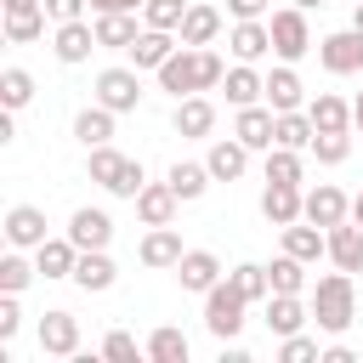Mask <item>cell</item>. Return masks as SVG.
I'll return each mask as SVG.
<instances>
[{
	"instance_id": "obj_1",
	"label": "cell",
	"mask_w": 363,
	"mask_h": 363,
	"mask_svg": "<svg viewBox=\"0 0 363 363\" xmlns=\"http://www.w3.org/2000/svg\"><path fill=\"white\" fill-rule=\"evenodd\" d=\"M227 79V62L210 51V45H176L170 62L159 68V91L170 96H193V91H216Z\"/></svg>"
},
{
	"instance_id": "obj_2",
	"label": "cell",
	"mask_w": 363,
	"mask_h": 363,
	"mask_svg": "<svg viewBox=\"0 0 363 363\" xmlns=\"http://www.w3.org/2000/svg\"><path fill=\"white\" fill-rule=\"evenodd\" d=\"M352 318H357V289H352V272L335 267V272H323L318 289H312V323H318L323 335H346Z\"/></svg>"
},
{
	"instance_id": "obj_3",
	"label": "cell",
	"mask_w": 363,
	"mask_h": 363,
	"mask_svg": "<svg viewBox=\"0 0 363 363\" xmlns=\"http://www.w3.org/2000/svg\"><path fill=\"white\" fill-rule=\"evenodd\" d=\"M244 295H238V284L233 278H221L210 295H204V329L216 335V340H238V329H244Z\"/></svg>"
},
{
	"instance_id": "obj_4",
	"label": "cell",
	"mask_w": 363,
	"mask_h": 363,
	"mask_svg": "<svg viewBox=\"0 0 363 363\" xmlns=\"http://www.w3.org/2000/svg\"><path fill=\"white\" fill-rule=\"evenodd\" d=\"M267 28H272V57H278V62H301V57L312 51V28H306V11H301V6L272 11Z\"/></svg>"
},
{
	"instance_id": "obj_5",
	"label": "cell",
	"mask_w": 363,
	"mask_h": 363,
	"mask_svg": "<svg viewBox=\"0 0 363 363\" xmlns=\"http://www.w3.org/2000/svg\"><path fill=\"white\" fill-rule=\"evenodd\" d=\"M96 102L102 108H113V113H136V102H142V68H102L96 74Z\"/></svg>"
},
{
	"instance_id": "obj_6",
	"label": "cell",
	"mask_w": 363,
	"mask_h": 363,
	"mask_svg": "<svg viewBox=\"0 0 363 363\" xmlns=\"http://www.w3.org/2000/svg\"><path fill=\"white\" fill-rule=\"evenodd\" d=\"M318 62L329 74H363V28H335L318 40Z\"/></svg>"
},
{
	"instance_id": "obj_7",
	"label": "cell",
	"mask_w": 363,
	"mask_h": 363,
	"mask_svg": "<svg viewBox=\"0 0 363 363\" xmlns=\"http://www.w3.org/2000/svg\"><path fill=\"white\" fill-rule=\"evenodd\" d=\"M34 335H40V352H45V357H79V318H74V312L51 306Z\"/></svg>"
},
{
	"instance_id": "obj_8",
	"label": "cell",
	"mask_w": 363,
	"mask_h": 363,
	"mask_svg": "<svg viewBox=\"0 0 363 363\" xmlns=\"http://www.w3.org/2000/svg\"><path fill=\"white\" fill-rule=\"evenodd\" d=\"M301 216H306V221H318V227L329 233V227L352 221V199H346L335 182H318V187H306V204H301Z\"/></svg>"
},
{
	"instance_id": "obj_9",
	"label": "cell",
	"mask_w": 363,
	"mask_h": 363,
	"mask_svg": "<svg viewBox=\"0 0 363 363\" xmlns=\"http://www.w3.org/2000/svg\"><path fill=\"white\" fill-rule=\"evenodd\" d=\"M221 278H227V272H221V255H216V250H187V255L176 261V284H182L187 295H210Z\"/></svg>"
},
{
	"instance_id": "obj_10",
	"label": "cell",
	"mask_w": 363,
	"mask_h": 363,
	"mask_svg": "<svg viewBox=\"0 0 363 363\" xmlns=\"http://www.w3.org/2000/svg\"><path fill=\"white\" fill-rule=\"evenodd\" d=\"M170 125H176V136H187V142H204V136L216 130V102H210L204 91H193V96H176V113H170Z\"/></svg>"
},
{
	"instance_id": "obj_11",
	"label": "cell",
	"mask_w": 363,
	"mask_h": 363,
	"mask_svg": "<svg viewBox=\"0 0 363 363\" xmlns=\"http://www.w3.org/2000/svg\"><path fill=\"white\" fill-rule=\"evenodd\" d=\"M51 51H57V62H85L91 51H102L96 45V23H85V17H74V23H57V34H51Z\"/></svg>"
},
{
	"instance_id": "obj_12",
	"label": "cell",
	"mask_w": 363,
	"mask_h": 363,
	"mask_svg": "<svg viewBox=\"0 0 363 363\" xmlns=\"http://www.w3.org/2000/svg\"><path fill=\"white\" fill-rule=\"evenodd\" d=\"M0 227H6V244L11 250H40L45 244V210L40 204H11Z\"/></svg>"
},
{
	"instance_id": "obj_13",
	"label": "cell",
	"mask_w": 363,
	"mask_h": 363,
	"mask_svg": "<svg viewBox=\"0 0 363 363\" xmlns=\"http://www.w3.org/2000/svg\"><path fill=\"white\" fill-rule=\"evenodd\" d=\"M227 51H233L238 62H261V57L272 51V28H267V17H244V23H233V28H227Z\"/></svg>"
},
{
	"instance_id": "obj_14",
	"label": "cell",
	"mask_w": 363,
	"mask_h": 363,
	"mask_svg": "<svg viewBox=\"0 0 363 363\" xmlns=\"http://www.w3.org/2000/svg\"><path fill=\"white\" fill-rule=\"evenodd\" d=\"M272 125H278V113H272L267 102H250V108H238L233 136H238L250 153H267V147H272Z\"/></svg>"
},
{
	"instance_id": "obj_15",
	"label": "cell",
	"mask_w": 363,
	"mask_h": 363,
	"mask_svg": "<svg viewBox=\"0 0 363 363\" xmlns=\"http://www.w3.org/2000/svg\"><path fill=\"white\" fill-rule=\"evenodd\" d=\"M68 238H74L79 250H108V244H113V216H108V210L79 204V210L68 216Z\"/></svg>"
},
{
	"instance_id": "obj_16",
	"label": "cell",
	"mask_w": 363,
	"mask_h": 363,
	"mask_svg": "<svg viewBox=\"0 0 363 363\" xmlns=\"http://www.w3.org/2000/svg\"><path fill=\"white\" fill-rule=\"evenodd\" d=\"M136 255H142V267L164 272V267H176V261L187 255V244H182V233H176V221H170V227H147V238L136 244Z\"/></svg>"
},
{
	"instance_id": "obj_17",
	"label": "cell",
	"mask_w": 363,
	"mask_h": 363,
	"mask_svg": "<svg viewBox=\"0 0 363 363\" xmlns=\"http://www.w3.org/2000/svg\"><path fill=\"white\" fill-rule=\"evenodd\" d=\"M130 204H136L142 227H170V221H176V204H182V199H176V187H170V182H147V187H142V193H136Z\"/></svg>"
},
{
	"instance_id": "obj_18",
	"label": "cell",
	"mask_w": 363,
	"mask_h": 363,
	"mask_svg": "<svg viewBox=\"0 0 363 363\" xmlns=\"http://www.w3.org/2000/svg\"><path fill=\"white\" fill-rule=\"evenodd\" d=\"M301 204H306V193H301L295 182H267V187H261V216H267L272 227L301 221Z\"/></svg>"
},
{
	"instance_id": "obj_19",
	"label": "cell",
	"mask_w": 363,
	"mask_h": 363,
	"mask_svg": "<svg viewBox=\"0 0 363 363\" xmlns=\"http://www.w3.org/2000/svg\"><path fill=\"white\" fill-rule=\"evenodd\" d=\"M176 45H182V40H176L170 28H147V23H142V34H136V45H130V68H153V74H159Z\"/></svg>"
},
{
	"instance_id": "obj_20",
	"label": "cell",
	"mask_w": 363,
	"mask_h": 363,
	"mask_svg": "<svg viewBox=\"0 0 363 363\" xmlns=\"http://www.w3.org/2000/svg\"><path fill=\"white\" fill-rule=\"evenodd\" d=\"M267 108H272V113H295V108H306V85H301V74H295L289 62H278V68L267 74Z\"/></svg>"
},
{
	"instance_id": "obj_21",
	"label": "cell",
	"mask_w": 363,
	"mask_h": 363,
	"mask_svg": "<svg viewBox=\"0 0 363 363\" xmlns=\"http://www.w3.org/2000/svg\"><path fill=\"white\" fill-rule=\"evenodd\" d=\"M204 164H210V176H216V182H238V176L250 170V147H244L238 136H216V142H210V153H204Z\"/></svg>"
},
{
	"instance_id": "obj_22",
	"label": "cell",
	"mask_w": 363,
	"mask_h": 363,
	"mask_svg": "<svg viewBox=\"0 0 363 363\" xmlns=\"http://www.w3.org/2000/svg\"><path fill=\"white\" fill-rule=\"evenodd\" d=\"M278 238H284V250H289V255H301L306 267H312L318 255H329V233H323L318 221H306V216H301V221H289V227H278Z\"/></svg>"
},
{
	"instance_id": "obj_23",
	"label": "cell",
	"mask_w": 363,
	"mask_h": 363,
	"mask_svg": "<svg viewBox=\"0 0 363 363\" xmlns=\"http://www.w3.org/2000/svg\"><path fill=\"white\" fill-rule=\"evenodd\" d=\"M312 323V306L301 295H267V329L284 340V335H301Z\"/></svg>"
},
{
	"instance_id": "obj_24",
	"label": "cell",
	"mask_w": 363,
	"mask_h": 363,
	"mask_svg": "<svg viewBox=\"0 0 363 363\" xmlns=\"http://www.w3.org/2000/svg\"><path fill=\"white\" fill-rule=\"evenodd\" d=\"M227 102L233 108H250V102H267V74H255V62H233L227 79H221Z\"/></svg>"
},
{
	"instance_id": "obj_25",
	"label": "cell",
	"mask_w": 363,
	"mask_h": 363,
	"mask_svg": "<svg viewBox=\"0 0 363 363\" xmlns=\"http://www.w3.org/2000/svg\"><path fill=\"white\" fill-rule=\"evenodd\" d=\"M113 278H119V267H113V255H108V250H79L74 284H79L85 295H102V289H113Z\"/></svg>"
},
{
	"instance_id": "obj_26",
	"label": "cell",
	"mask_w": 363,
	"mask_h": 363,
	"mask_svg": "<svg viewBox=\"0 0 363 363\" xmlns=\"http://www.w3.org/2000/svg\"><path fill=\"white\" fill-rule=\"evenodd\" d=\"M34 267H40V278H74L79 244H74V238H45V244L34 250Z\"/></svg>"
},
{
	"instance_id": "obj_27",
	"label": "cell",
	"mask_w": 363,
	"mask_h": 363,
	"mask_svg": "<svg viewBox=\"0 0 363 363\" xmlns=\"http://www.w3.org/2000/svg\"><path fill=\"white\" fill-rule=\"evenodd\" d=\"M329 261H335L340 272H363V227H357V221L329 227Z\"/></svg>"
},
{
	"instance_id": "obj_28",
	"label": "cell",
	"mask_w": 363,
	"mask_h": 363,
	"mask_svg": "<svg viewBox=\"0 0 363 363\" xmlns=\"http://www.w3.org/2000/svg\"><path fill=\"white\" fill-rule=\"evenodd\" d=\"M221 11L216 6H187V17H182V28H176V40L182 45H216V34H221Z\"/></svg>"
},
{
	"instance_id": "obj_29",
	"label": "cell",
	"mask_w": 363,
	"mask_h": 363,
	"mask_svg": "<svg viewBox=\"0 0 363 363\" xmlns=\"http://www.w3.org/2000/svg\"><path fill=\"white\" fill-rule=\"evenodd\" d=\"M136 34H142V28H136V11H102V17H96V45H102V51H130Z\"/></svg>"
},
{
	"instance_id": "obj_30",
	"label": "cell",
	"mask_w": 363,
	"mask_h": 363,
	"mask_svg": "<svg viewBox=\"0 0 363 363\" xmlns=\"http://www.w3.org/2000/svg\"><path fill=\"white\" fill-rule=\"evenodd\" d=\"M306 113H312V125H318V130H352V102H346V96H335V91L306 96Z\"/></svg>"
},
{
	"instance_id": "obj_31",
	"label": "cell",
	"mask_w": 363,
	"mask_h": 363,
	"mask_svg": "<svg viewBox=\"0 0 363 363\" xmlns=\"http://www.w3.org/2000/svg\"><path fill=\"white\" fill-rule=\"evenodd\" d=\"M113 108H102V102H91V108H79L74 113V136L85 142V147H102V142H113Z\"/></svg>"
},
{
	"instance_id": "obj_32",
	"label": "cell",
	"mask_w": 363,
	"mask_h": 363,
	"mask_svg": "<svg viewBox=\"0 0 363 363\" xmlns=\"http://www.w3.org/2000/svg\"><path fill=\"white\" fill-rule=\"evenodd\" d=\"M312 136H318V125H312V113H306V108L278 113V125H272V147H295V153H306V147H312Z\"/></svg>"
},
{
	"instance_id": "obj_33",
	"label": "cell",
	"mask_w": 363,
	"mask_h": 363,
	"mask_svg": "<svg viewBox=\"0 0 363 363\" xmlns=\"http://www.w3.org/2000/svg\"><path fill=\"white\" fill-rule=\"evenodd\" d=\"M164 182L176 187V199H182V204H193V199H204V187H210L216 176H210V164H193V159H176Z\"/></svg>"
},
{
	"instance_id": "obj_34",
	"label": "cell",
	"mask_w": 363,
	"mask_h": 363,
	"mask_svg": "<svg viewBox=\"0 0 363 363\" xmlns=\"http://www.w3.org/2000/svg\"><path fill=\"white\" fill-rule=\"evenodd\" d=\"M142 352H147L153 363H187V352H193V346H187V335H182V329L159 323V329L147 335V346H142Z\"/></svg>"
},
{
	"instance_id": "obj_35",
	"label": "cell",
	"mask_w": 363,
	"mask_h": 363,
	"mask_svg": "<svg viewBox=\"0 0 363 363\" xmlns=\"http://www.w3.org/2000/svg\"><path fill=\"white\" fill-rule=\"evenodd\" d=\"M267 278H272V295H301V289H306V261L284 250V255L267 267Z\"/></svg>"
},
{
	"instance_id": "obj_36",
	"label": "cell",
	"mask_w": 363,
	"mask_h": 363,
	"mask_svg": "<svg viewBox=\"0 0 363 363\" xmlns=\"http://www.w3.org/2000/svg\"><path fill=\"white\" fill-rule=\"evenodd\" d=\"M45 6H34V11H6V40L11 45H28V40H45Z\"/></svg>"
},
{
	"instance_id": "obj_37",
	"label": "cell",
	"mask_w": 363,
	"mask_h": 363,
	"mask_svg": "<svg viewBox=\"0 0 363 363\" xmlns=\"http://www.w3.org/2000/svg\"><path fill=\"white\" fill-rule=\"evenodd\" d=\"M0 102H6V113L28 108L34 102V74L28 68H0Z\"/></svg>"
},
{
	"instance_id": "obj_38",
	"label": "cell",
	"mask_w": 363,
	"mask_h": 363,
	"mask_svg": "<svg viewBox=\"0 0 363 363\" xmlns=\"http://www.w3.org/2000/svg\"><path fill=\"white\" fill-rule=\"evenodd\" d=\"M91 159H85V170H91V182L96 187H113L119 182V170H125V153L113 147V142H102V147H85Z\"/></svg>"
},
{
	"instance_id": "obj_39",
	"label": "cell",
	"mask_w": 363,
	"mask_h": 363,
	"mask_svg": "<svg viewBox=\"0 0 363 363\" xmlns=\"http://www.w3.org/2000/svg\"><path fill=\"white\" fill-rule=\"evenodd\" d=\"M34 278H40V267L23 261V250H6V255H0V289H6V295H23Z\"/></svg>"
},
{
	"instance_id": "obj_40",
	"label": "cell",
	"mask_w": 363,
	"mask_h": 363,
	"mask_svg": "<svg viewBox=\"0 0 363 363\" xmlns=\"http://www.w3.org/2000/svg\"><path fill=\"white\" fill-rule=\"evenodd\" d=\"M227 278H233V284H238V295H244V301H250V306H255V301H267V295H272V278H267V267H255V261H238V267H233V272H227Z\"/></svg>"
},
{
	"instance_id": "obj_41",
	"label": "cell",
	"mask_w": 363,
	"mask_h": 363,
	"mask_svg": "<svg viewBox=\"0 0 363 363\" xmlns=\"http://www.w3.org/2000/svg\"><path fill=\"white\" fill-rule=\"evenodd\" d=\"M306 153H312L318 164H346V153H352V130H318Z\"/></svg>"
},
{
	"instance_id": "obj_42",
	"label": "cell",
	"mask_w": 363,
	"mask_h": 363,
	"mask_svg": "<svg viewBox=\"0 0 363 363\" xmlns=\"http://www.w3.org/2000/svg\"><path fill=\"white\" fill-rule=\"evenodd\" d=\"M182 17H187V0H147V6H142V23H147V28H170V34H176Z\"/></svg>"
},
{
	"instance_id": "obj_43",
	"label": "cell",
	"mask_w": 363,
	"mask_h": 363,
	"mask_svg": "<svg viewBox=\"0 0 363 363\" xmlns=\"http://www.w3.org/2000/svg\"><path fill=\"white\" fill-rule=\"evenodd\" d=\"M267 182H295L301 187V153L295 147H267Z\"/></svg>"
},
{
	"instance_id": "obj_44",
	"label": "cell",
	"mask_w": 363,
	"mask_h": 363,
	"mask_svg": "<svg viewBox=\"0 0 363 363\" xmlns=\"http://www.w3.org/2000/svg\"><path fill=\"white\" fill-rule=\"evenodd\" d=\"M142 187H147V170H142V159H125V170H119V182H113L108 193H113V199H136Z\"/></svg>"
},
{
	"instance_id": "obj_45",
	"label": "cell",
	"mask_w": 363,
	"mask_h": 363,
	"mask_svg": "<svg viewBox=\"0 0 363 363\" xmlns=\"http://www.w3.org/2000/svg\"><path fill=\"white\" fill-rule=\"evenodd\" d=\"M318 357V340L312 335H284L278 340V363H312Z\"/></svg>"
},
{
	"instance_id": "obj_46",
	"label": "cell",
	"mask_w": 363,
	"mask_h": 363,
	"mask_svg": "<svg viewBox=\"0 0 363 363\" xmlns=\"http://www.w3.org/2000/svg\"><path fill=\"white\" fill-rule=\"evenodd\" d=\"M102 357H113V363H136V340H130L125 329H108V335H102Z\"/></svg>"
},
{
	"instance_id": "obj_47",
	"label": "cell",
	"mask_w": 363,
	"mask_h": 363,
	"mask_svg": "<svg viewBox=\"0 0 363 363\" xmlns=\"http://www.w3.org/2000/svg\"><path fill=\"white\" fill-rule=\"evenodd\" d=\"M17 329H23V306H17V295H6V289H0V346H6Z\"/></svg>"
},
{
	"instance_id": "obj_48",
	"label": "cell",
	"mask_w": 363,
	"mask_h": 363,
	"mask_svg": "<svg viewBox=\"0 0 363 363\" xmlns=\"http://www.w3.org/2000/svg\"><path fill=\"white\" fill-rule=\"evenodd\" d=\"M85 6L91 0H45V17L51 23H74V17H85Z\"/></svg>"
},
{
	"instance_id": "obj_49",
	"label": "cell",
	"mask_w": 363,
	"mask_h": 363,
	"mask_svg": "<svg viewBox=\"0 0 363 363\" xmlns=\"http://www.w3.org/2000/svg\"><path fill=\"white\" fill-rule=\"evenodd\" d=\"M267 6H272V0H227V17H233V23H244V17H267Z\"/></svg>"
},
{
	"instance_id": "obj_50",
	"label": "cell",
	"mask_w": 363,
	"mask_h": 363,
	"mask_svg": "<svg viewBox=\"0 0 363 363\" xmlns=\"http://www.w3.org/2000/svg\"><path fill=\"white\" fill-rule=\"evenodd\" d=\"M318 363H363V357H357L352 346H340V340H329V346L318 352Z\"/></svg>"
},
{
	"instance_id": "obj_51",
	"label": "cell",
	"mask_w": 363,
	"mask_h": 363,
	"mask_svg": "<svg viewBox=\"0 0 363 363\" xmlns=\"http://www.w3.org/2000/svg\"><path fill=\"white\" fill-rule=\"evenodd\" d=\"M147 0H91V11L102 17V11H142Z\"/></svg>"
},
{
	"instance_id": "obj_52",
	"label": "cell",
	"mask_w": 363,
	"mask_h": 363,
	"mask_svg": "<svg viewBox=\"0 0 363 363\" xmlns=\"http://www.w3.org/2000/svg\"><path fill=\"white\" fill-rule=\"evenodd\" d=\"M221 363H250V352H244V346H227V340H221Z\"/></svg>"
},
{
	"instance_id": "obj_53",
	"label": "cell",
	"mask_w": 363,
	"mask_h": 363,
	"mask_svg": "<svg viewBox=\"0 0 363 363\" xmlns=\"http://www.w3.org/2000/svg\"><path fill=\"white\" fill-rule=\"evenodd\" d=\"M34 6H45V0H0V11H34Z\"/></svg>"
},
{
	"instance_id": "obj_54",
	"label": "cell",
	"mask_w": 363,
	"mask_h": 363,
	"mask_svg": "<svg viewBox=\"0 0 363 363\" xmlns=\"http://www.w3.org/2000/svg\"><path fill=\"white\" fill-rule=\"evenodd\" d=\"M352 125H357V130H363V91H357V96H352Z\"/></svg>"
},
{
	"instance_id": "obj_55",
	"label": "cell",
	"mask_w": 363,
	"mask_h": 363,
	"mask_svg": "<svg viewBox=\"0 0 363 363\" xmlns=\"http://www.w3.org/2000/svg\"><path fill=\"white\" fill-rule=\"evenodd\" d=\"M352 28H363V0H352Z\"/></svg>"
},
{
	"instance_id": "obj_56",
	"label": "cell",
	"mask_w": 363,
	"mask_h": 363,
	"mask_svg": "<svg viewBox=\"0 0 363 363\" xmlns=\"http://www.w3.org/2000/svg\"><path fill=\"white\" fill-rule=\"evenodd\" d=\"M352 221H357V227H363V193H357V199H352Z\"/></svg>"
},
{
	"instance_id": "obj_57",
	"label": "cell",
	"mask_w": 363,
	"mask_h": 363,
	"mask_svg": "<svg viewBox=\"0 0 363 363\" xmlns=\"http://www.w3.org/2000/svg\"><path fill=\"white\" fill-rule=\"evenodd\" d=\"M295 6H301V11H312V6H323V0H295Z\"/></svg>"
}]
</instances>
